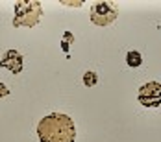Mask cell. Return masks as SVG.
<instances>
[{"label": "cell", "instance_id": "cell-6", "mask_svg": "<svg viewBox=\"0 0 161 142\" xmlns=\"http://www.w3.org/2000/svg\"><path fill=\"white\" fill-rule=\"evenodd\" d=\"M126 63L131 68H137V66H141V63H143V55L139 52H135V50H130L128 54H126Z\"/></svg>", "mask_w": 161, "mask_h": 142}, {"label": "cell", "instance_id": "cell-5", "mask_svg": "<svg viewBox=\"0 0 161 142\" xmlns=\"http://www.w3.org/2000/svg\"><path fill=\"white\" fill-rule=\"evenodd\" d=\"M0 66L8 68V70L13 72V74H19V72L22 70V55H20L17 50H8V52L2 55V59H0Z\"/></svg>", "mask_w": 161, "mask_h": 142}, {"label": "cell", "instance_id": "cell-4", "mask_svg": "<svg viewBox=\"0 0 161 142\" xmlns=\"http://www.w3.org/2000/svg\"><path fill=\"white\" fill-rule=\"evenodd\" d=\"M139 102L145 107H159L161 105V83L148 81L139 89Z\"/></svg>", "mask_w": 161, "mask_h": 142}, {"label": "cell", "instance_id": "cell-1", "mask_svg": "<svg viewBox=\"0 0 161 142\" xmlns=\"http://www.w3.org/2000/svg\"><path fill=\"white\" fill-rule=\"evenodd\" d=\"M37 135L41 142H74L76 127L70 116L63 113H52L39 122Z\"/></svg>", "mask_w": 161, "mask_h": 142}, {"label": "cell", "instance_id": "cell-3", "mask_svg": "<svg viewBox=\"0 0 161 142\" xmlns=\"http://www.w3.org/2000/svg\"><path fill=\"white\" fill-rule=\"evenodd\" d=\"M119 15L117 8L111 2H97L91 9V20L97 26H109L115 22V18Z\"/></svg>", "mask_w": 161, "mask_h": 142}, {"label": "cell", "instance_id": "cell-2", "mask_svg": "<svg viewBox=\"0 0 161 142\" xmlns=\"http://www.w3.org/2000/svg\"><path fill=\"white\" fill-rule=\"evenodd\" d=\"M43 17L41 2L37 0H19L13 6V26L15 28H33Z\"/></svg>", "mask_w": 161, "mask_h": 142}, {"label": "cell", "instance_id": "cell-8", "mask_svg": "<svg viewBox=\"0 0 161 142\" xmlns=\"http://www.w3.org/2000/svg\"><path fill=\"white\" fill-rule=\"evenodd\" d=\"M8 94H9V89L0 81V98H4V96H8Z\"/></svg>", "mask_w": 161, "mask_h": 142}, {"label": "cell", "instance_id": "cell-7", "mask_svg": "<svg viewBox=\"0 0 161 142\" xmlns=\"http://www.w3.org/2000/svg\"><path fill=\"white\" fill-rule=\"evenodd\" d=\"M98 81V76L95 72H85V76H83V83L87 85V87H93V85H97Z\"/></svg>", "mask_w": 161, "mask_h": 142}, {"label": "cell", "instance_id": "cell-9", "mask_svg": "<svg viewBox=\"0 0 161 142\" xmlns=\"http://www.w3.org/2000/svg\"><path fill=\"white\" fill-rule=\"evenodd\" d=\"M63 4L65 6H81V2H65V0H63Z\"/></svg>", "mask_w": 161, "mask_h": 142}]
</instances>
